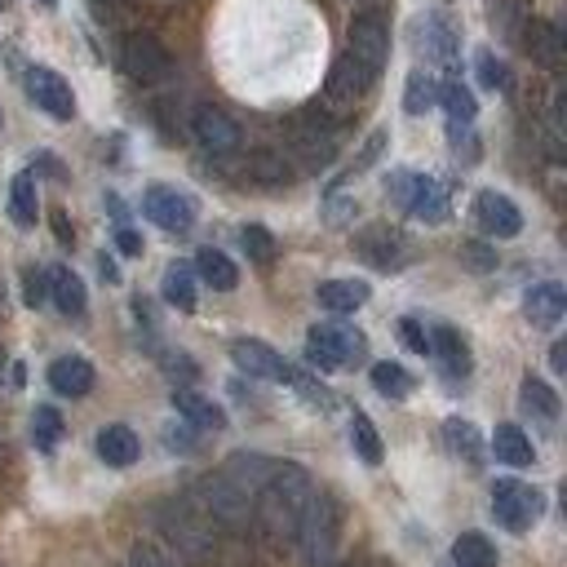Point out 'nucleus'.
Returning a JSON list of instances; mask_svg holds the SVG:
<instances>
[{"mask_svg": "<svg viewBox=\"0 0 567 567\" xmlns=\"http://www.w3.org/2000/svg\"><path fill=\"white\" fill-rule=\"evenodd\" d=\"M519 403L528 408V412H536L541 421H558V395L541 382V377H523V386H519Z\"/></svg>", "mask_w": 567, "mask_h": 567, "instance_id": "nucleus-31", "label": "nucleus"}, {"mask_svg": "<svg viewBox=\"0 0 567 567\" xmlns=\"http://www.w3.org/2000/svg\"><path fill=\"white\" fill-rule=\"evenodd\" d=\"M364 346H369L364 333H354L346 324H315L306 333V360L324 373H337L354 360H364Z\"/></svg>", "mask_w": 567, "mask_h": 567, "instance_id": "nucleus-5", "label": "nucleus"}, {"mask_svg": "<svg viewBox=\"0 0 567 567\" xmlns=\"http://www.w3.org/2000/svg\"><path fill=\"white\" fill-rule=\"evenodd\" d=\"M124 71L137 81V85H160L169 71H173V62H169V53H165V45L156 40V36H147V32H133L129 40H124Z\"/></svg>", "mask_w": 567, "mask_h": 567, "instance_id": "nucleus-8", "label": "nucleus"}, {"mask_svg": "<svg viewBox=\"0 0 567 567\" xmlns=\"http://www.w3.org/2000/svg\"><path fill=\"white\" fill-rule=\"evenodd\" d=\"M315 298H319L324 311H333V315H350V311H360V306L373 298V289H369L364 279H324L319 289H315Z\"/></svg>", "mask_w": 567, "mask_h": 567, "instance_id": "nucleus-19", "label": "nucleus"}, {"mask_svg": "<svg viewBox=\"0 0 567 567\" xmlns=\"http://www.w3.org/2000/svg\"><path fill=\"white\" fill-rule=\"evenodd\" d=\"M116 244H120V253H124V257H137V253H142V236H137V231H129V227H120V231H116Z\"/></svg>", "mask_w": 567, "mask_h": 567, "instance_id": "nucleus-45", "label": "nucleus"}, {"mask_svg": "<svg viewBox=\"0 0 567 567\" xmlns=\"http://www.w3.org/2000/svg\"><path fill=\"white\" fill-rule=\"evenodd\" d=\"M399 337H403V346H408V350H417V354H431V333H425L417 319H399Z\"/></svg>", "mask_w": 567, "mask_h": 567, "instance_id": "nucleus-42", "label": "nucleus"}, {"mask_svg": "<svg viewBox=\"0 0 567 567\" xmlns=\"http://www.w3.org/2000/svg\"><path fill=\"white\" fill-rule=\"evenodd\" d=\"M165 302L178 306V311H195V275H191V266L173 262L165 270Z\"/></svg>", "mask_w": 567, "mask_h": 567, "instance_id": "nucleus-33", "label": "nucleus"}, {"mask_svg": "<svg viewBox=\"0 0 567 567\" xmlns=\"http://www.w3.org/2000/svg\"><path fill=\"white\" fill-rule=\"evenodd\" d=\"M240 244H244V253H249L253 262H262V266L275 257V236H270L266 227H244V231H240Z\"/></svg>", "mask_w": 567, "mask_h": 567, "instance_id": "nucleus-38", "label": "nucleus"}, {"mask_svg": "<svg viewBox=\"0 0 567 567\" xmlns=\"http://www.w3.org/2000/svg\"><path fill=\"white\" fill-rule=\"evenodd\" d=\"M0 377H5V350H0Z\"/></svg>", "mask_w": 567, "mask_h": 567, "instance_id": "nucleus-48", "label": "nucleus"}, {"mask_svg": "<svg viewBox=\"0 0 567 567\" xmlns=\"http://www.w3.org/2000/svg\"><path fill=\"white\" fill-rule=\"evenodd\" d=\"M431 354H439V364H444V373L457 382V377H470V346H466V337L457 333V328H435L431 333Z\"/></svg>", "mask_w": 567, "mask_h": 567, "instance_id": "nucleus-21", "label": "nucleus"}, {"mask_svg": "<svg viewBox=\"0 0 567 567\" xmlns=\"http://www.w3.org/2000/svg\"><path fill=\"white\" fill-rule=\"evenodd\" d=\"M435 102H444V111H448V124H453V129H470V124H474V116H479V107H474V94H470L461 81H448V85H439Z\"/></svg>", "mask_w": 567, "mask_h": 567, "instance_id": "nucleus-27", "label": "nucleus"}, {"mask_svg": "<svg viewBox=\"0 0 567 567\" xmlns=\"http://www.w3.org/2000/svg\"><path fill=\"white\" fill-rule=\"evenodd\" d=\"M53 231H58V240H62V244L71 240V227H67V218H62V213H53Z\"/></svg>", "mask_w": 567, "mask_h": 567, "instance_id": "nucleus-46", "label": "nucleus"}, {"mask_svg": "<svg viewBox=\"0 0 567 567\" xmlns=\"http://www.w3.org/2000/svg\"><path fill=\"white\" fill-rule=\"evenodd\" d=\"M10 213L19 227H36V213H40V200H36V178L32 173H19L14 186H10Z\"/></svg>", "mask_w": 567, "mask_h": 567, "instance_id": "nucleus-30", "label": "nucleus"}, {"mask_svg": "<svg viewBox=\"0 0 567 567\" xmlns=\"http://www.w3.org/2000/svg\"><path fill=\"white\" fill-rule=\"evenodd\" d=\"M191 133H195V142H200L208 156H231V152H240V124H236L222 107H200V111L191 116Z\"/></svg>", "mask_w": 567, "mask_h": 567, "instance_id": "nucleus-11", "label": "nucleus"}, {"mask_svg": "<svg viewBox=\"0 0 567 567\" xmlns=\"http://www.w3.org/2000/svg\"><path fill=\"white\" fill-rule=\"evenodd\" d=\"M492 515L506 532L523 536L545 515V496L523 479H496L492 483Z\"/></svg>", "mask_w": 567, "mask_h": 567, "instance_id": "nucleus-4", "label": "nucleus"}, {"mask_svg": "<svg viewBox=\"0 0 567 567\" xmlns=\"http://www.w3.org/2000/svg\"><path fill=\"white\" fill-rule=\"evenodd\" d=\"M129 567H182V563H173L165 550H156V545H147V541H137V545L129 550Z\"/></svg>", "mask_w": 567, "mask_h": 567, "instance_id": "nucleus-40", "label": "nucleus"}, {"mask_svg": "<svg viewBox=\"0 0 567 567\" xmlns=\"http://www.w3.org/2000/svg\"><path fill=\"white\" fill-rule=\"evenodd\" d=\"M360 253H364L373 266L395 270V266L403 262V240H399L395 231H386V227H369V231L360 236Z\"/></svg>", "mask_w": 567, "mask_h": 567, "instance_id": "nucleus-24", "label": "nucleus"}, {"mask_svg": "<svg viewBox=\"0 0 567 567\" xmlns=\"http://www.w3.org/2000/svg\"><path fill=\"white\" fill-rule=\"evenodd\" d=\"M0 311H5V298H0Z\"/></svg>", "mask_w": 567, "mask_h": 567, "instance_id": "nucleus-49", "label": "nucleus"}, {"mask_svg": "<svg viewBox=\"0 0 567 567\" xmlns=\"http://www.w3.org/2000/svg\"><path fill=\"white\" fill-rule=\"evenodd\" d=\"M453 563L457 567H496V550L483 532H461L453 541Z\"/></svg>", "mask_w": 567, "mask_h": 567, "instance_id": "nucleus-29", "label": "nucleus"}, {"mask_svg": "<svg viewBox=\"0 0 567 567\" xmlns=\"http://www.w3.org/2000/svg\"><path fill=\"white\" fill-rule=\"evenodd\" d=\"M293 147L302 152V160L306 165H328L333 160V152H337V142H333V124L319 116H311L302 129H298V137H293Z\"/></svg>", "mask_w": 567, "mask_h": 567, "instance_id": "nucleus-22", "label": "nucleus"}, {"mask_svg": "<svg viewBox=\"0 0 567 567\" xmlns=\"http://www.w3.org/2000/svg\"><path fill=\"white\" fill-rule=\"evenodd\" d=\"M492 453H496V461H506V466H532V439L519 431V425H496V435H492Z\"/></svg>", "mask_w": 567, "mask_h": 567, "instance_id": "nucleus-26", "label": "nucleus"}, {"mask_svg": "<svg viewBox=\"0 0 567 567\" xmlns=\"http://www.w3.org/2000/svg\"><path fill=\"white\" fill-rule=\"evenodd\" d=\"M444 444L453 448V457H461V461H470V466H479V461H483V439H479L474 425H470V421H461V417L444 421Z\"/></svg>", "mask_w": 567, "mask_h": 567, "instance_id": "nucleus-28", "label": "nucleus"}, {"mask_svg": "<svg viewBox=\"0 0 567 567\" xmlns=\"http://www.w3.org/2000/svg\"><path fill=\"white\" fill-rule=\"evenodd\" d=\"M142 213L160 227V231H173V236H182V231H191L195 227V204H191V195H182V191H173V186H152L147 195H142Z\"/></svg>", "mask_w": 567, "mask_h": 567, "instance_id": "nucleus-10", "label": "nucleus"}, {"mask_svg": "<svg viewBox=\"0 0 567 567\" xmlns=\"http://www.w3.org/2000/svg\"><path fill=\"white\" fill-rule=\"evenodd\" d=\"M195 270H200V279L208 284V289H218V293H231L236 284H240V270H236V262H231L227 253H218V249H200V257H195Z\"/></svg>", "mask_w": 567, "mask_h": 567, "instance_id": "nucleus-25", "label": "nucleus"}, {"mask_svg": "<svg viewBox=\"0 0 567 567\" xmlns=\"http://www.w3.org/2000/svg\"><path fill=\"white\" fill-rule=\"evenodd\" d=\"M425 49H431L439 62H453V53H457V36H453V27H448L444 19H431V23H425Z\"/></svg>", "mask_w": 567, "mask_h": 567, "instance_id": "nucleus-37", "label": "nucleus"}, {"mask_svg": "<svg viewBox=\"0 0 567 567\" xmlns=\"http://www.w3.org/2000/svg\"><path fill=\"white\" fill-rule=\"evenodd\" d=\"M49 386L62 399H85L94 390V364L81 360V354H62V360L49 364Z\"/></svg>", "mask_w": 567, "mask_h": 567, "instance_id": "nucleus-16", "label": "nucleus"}, {"mask_svg": "<svg viewBox=\"0 0 567 567\" xmlns=\"http://www.w3.org/2000/svg\"><path fill=\"white\" fill-rule=\"evenodd\" d=\"M32 439H36L40 453H53V448H58V439H62V412H58V408L40 403V408L32 412Z\"/></svg>", "mask_w": 567, "mask_h": 567, "instance_id": "nucleus-35", "label": "nucleus"}, {"mask_svg": "<svg viewBox=\"0 0 567 567\" xmlns=\"http://www.w3.org/2000/svg\"><path fill=\"white\" fill-rule=\"evenodd\" d=\"M474 218H479V227H483L487 236H496V240H510V236L523 231V213H519V204H515L510 195H502V191H479V200H474Z\"/></svg>", "mask_w": 567, "mask_h": 567, "instance_id": "nucleus-13", "label": "nucleus"}, {"mask_svg": "<svg viewBox=\"0 0 567 567\" xmlns=\"http://www.w3.org/2000/svg\"><path fill=\"white\" fill-rule=\"evenodd\" d=\"M567 311V293H563V284H532L528 298H523V315L528 324L536 328H554Z\"/></svg>", "mask_w": 567, "mask_h": 567, "instance_id": "nucleus-18", "label": "nucleus"}, {"mask_svg": "<svg viewBox=\"0 0 567 567\" xmlns=\"http://www.w3.org/2000/svg\"><path fill=\"white\" fill-rule=\"evenodd\" d=\"M346 53L360 62L369 76L377 81L382 67H386V53H390V36H386V23L377 14H360L350 23V36H346Z\"/></svg>", "mask_w": 567, "mask_h": 567, "instance_id": "nucleus-7", "label": "nucleus"}, {"mask_svg": "<svg viewBox=\"0 0 567 567\" xmlns=\"http://www.w3.org/2000/svg\"><path fill=\"white\" fill-rule=\"evenodd\" d=\"M373 386H377V395H386V399H408L417 382H412V373H408L403 364L382 360V364H373Z\"/></svg>", "mask_w": 567, "mask_h": 567, "instance_id": "nucleus-34", "label": "nucleus"}, {"mask_svg": "<svg viewBox=\"0 0 567 567\" xmlns=\"http://www.w3.org/2000/svg\"><path fill=\"white\" fill-rule=\"evenodd\" d=\"M137 453H142V444H137V435L129 431V425H102L98 431V461L124 470V466L137 461Z\"/></svg>", "mask_w": 567, "mask_h": 567, "instance_id": "nucleus-23", "label": "nucleus"}, {"mask_svg": "<svg viewBox=\"0 0 567 567\" xmlns=\"http://www.w3.org/2000/svg\"><path fill=\"white\" fill-rule=\"evenodd\" d=\"M337 536H341V510L328 492H315L302 523H298V536H293L302 545L306 567H328L337 554Z\"/></svg>", "mask_w": 567, "mask_h": 567, "instance_id": "nucleus-3", "label": "nucleus"}, {"mask_svg": "<svg viewBox=\"0 0 567 567\" xmlns=\"http://www.w3.org/2000/svg\"><path fill=\"white\" fill-rule=\"evenodd\" d=\"M315 496V483L302 466L293 461H275V470L266 474V483L257 487V506H253V523L266 528L275 541H293L298 523Z\"/></svg>", "mask_w": 567, "mask_h": 567, "instance_id": "nucleus-1", "label": "nucleus"}, {"mask_svg": "<svg viewBox=\"0 0 567 567\" xmlns=\"http://www.w3.org/2000/svg\"><path fill=\"white\" fill-rule=\"evenodd\" d=\"M435 94H439L435 81L425 76V71H412L408 85H403V111H408V116H425V111L435 107Z\"/></svg>", "mask_w": 567, "mask_h": 567, "instance_id": "nucleus-36", "label": "nucleus"}, {"mask_svg": "<svg viewBox=\"0 0 567 567\" xmlns=\"http://www.w3.org/2000/svg\"><path fill=\"white\" fill-rule=\"evenodd\" d=\"M98 266H102V275H107V279H111V284H116V279H120V270H116V262H107V257H102V262H98Z\"/></svg>", "mask_w": 567, "mask_h": 567, "instance_id": "nucleus-47", "label": "nucleus"}, {"mask_svg": "<svg viewBox=\"0 0 567 567\" xmlns=\"http://www.w3.org/2000/svg\"><path fill=\"white\" fill-rule=\"evenodd\" d=\"M0 5H5V0H0Z\"/></svg>", "mask_w": 567, "mask_h": 567, "instance_id": "nucleus-50", "label": "nucleus"}, {"mask_svg": "<svg viewBox=\"0 0 567 567\" xmlns=\"http://www.w3.org/2000/svg\"><path fill=\"white\" fill-rule=\"evenodd\" d=\"M45 279H49V298H53V306H58L67 319H81L85 306H89V293H85L81 275L71 270V266H49Z\"/></svg>", "mask_w": 567, "mask_h": 567, "instance_id": "nucleus-17", "label": "nucleus"}, {"mask_svg": "<svg viewBox=\"0 0 567 567\" xmlns=\"http://www.w3.org/2000/svg\"><path fill=\"white\" fill-rule=\"evenodd\" d=\"M195 496H200V519L208 528H222V532H236V536H249L257 528L253 523V496L240 483H231L227 474L200 479Z\"/></svg>", "mask_w": 567, "mask_h": 567, "instance_id": "nucleus-2", "label": "nucleus"}, {"mask_svg": "<svg viewBox=\"0 0 567 567\" xmlns=\"http://www.w3.org/2000/svg\"><path fill=\"white\" fill-rule=\"evenodd\" d=\"M386 191H390V195L412 213L417 222L439 227V222L448 218V191H444L435 178H425V173H408V169H399V173H390Z\"/></svg>", "mask_w": 567, "mask_h": 567, "instance_id": "nucleus-6", "label": "nucleus"}, {"mask_svg": "<svg viewBox=\"0 0 567 567\" xmlns=\"http://www.w3.org/2000/svg\"><path fill=\"white\" fill-rule=\"evenodd\" d=\"M479 81H483L487 89H506V85H510V71H506L502 58H492V53L483 49V53H479Z\"/></svg>", "mask_w": 567, "mask_h": 567, "instance_id": "nucleus-39", "label": "nucleus"}, {"mask_svg": "<svg viewBox=\"0 0 567 567\" xmlns=\"http://www.w3.org/2000/svg\"><path fill=\"white\" fill-rule=\"evenodd\" d=\"M369 89H373V76H369V71H364L360 62H354L350 53H341V58L333 62V71H328L324 98H328V102H341V107H350V102H360Z\"/></svg>", "mask_w": 567, "mask_h": 567, "instance_id": "nucleus-15", "label": "nucleus"}, {"mask_svg": "<svg viewBox=\"0 0 567 567\" xmlns=\"http://www.w3.org/2000/svg\"><path fill=\"white\" fill-rule=\"evenodd\" d=\"M382 147H386V129H377V133L364 142V152H360V160H354V169H369V165L382 156Z\"/></svg>", "mask_w": 567, "mask_h": 567, "instance_id": "nucleus-44", "label": "nucleus"}, {"mask_svg": "<svg viewBox=\"0 0 567 567\" xmlns=\"http://www.w3.org/2000/svg\"><path fill=\"white\" fill-rule=\"evenodd\" d=\"M160 532L169 536V545L186 558V563H213V528L200 515H165Z\"/></svg>", "mask_w": 567, "mask_h": 567, "instance_id": "nucleus-9", "label": "nucleus"}, {"mask_svg": "<svg viewBox=\"0 0 567 567\" xmlns=\"http://www.w3.org/2000/svg\"><path fill=\"white\" fill-rule=\"evenodd\" d=\"M231 360H236V369L240 373H249V377H257V382H289V364H284V354H275L266 341H257V337H240L236 346H231Z\"/></svg>", "mask_w": 567, "mask_h": 567, "instance_id": "nucleus-12", "label": "nucleus"}, {"mask_svg": "<svg viewBox=\"0 0 567 567\" xmlns=\"http://www.w3.org/2000/svg\"><path fill=\"white\" fill-rule=\"evenodd\" d=\"M173 412L195 431H227V412L195 390H173Z\"/></svg>", "mask_w": 567, "mask_h": 567, "instance_id": "nucleus-20", "label": "nucleus"}, {"mask_svg": "<svg viewBox=\"0 0 567 567\" xmlns=\"http://www.w3.org/2000/svg\"><path fill=\"white\" fill-rule=\"evenodd\" d=\"M45 298H49V279H45L36 266H27V270H23V302L36 311Z\"/></svg>", "mask_w": 567, "mask_h": 567, "instance_id": "nucleus-41", "label": "nucleus"}, {"mask_svg": "<svg viewBox=\"0 0 567 567\" xmlns=\"http://www.w3.org/2000/svg\"><path fill=\"white\" fill-rule=\"evenodd\" d=\"M461 257H466L474 270H492V266H496V253H492L487 244H466V249H461Z\"/></svg>", "mask_w": 567, "mask_h": 567, "instance_id": "nucleus-43", "label": "nucleus"}, {"mask_svg": "<svg viewBox=\"0 0 567 567\" xmlns=\"http://www.w3.org/2000/svg\"><path fill=\"white\" fill-rule=\"evenodd\" d=\"M350 444H354V453H360V461H369V466H382V435H377V425L364 417V412H354L350 417Z\"/></svg>", "mask_w": 567, "mask_h": 567, "instance_id": "nucleus-32", "label": "nucleus"}, {"mask_svg": "<svg viewBox=\"0 0 567 567\" xmlns=\"http://www.w3.org/2000/svg\"><path fill=\"white\" fill-rule=\"evenodd\" d=\"M27 89H32L36 107H45L53 120H71V116H76V94H71V85L58 76V71L32 67L27 71Z\"/></svg>", "mask_w": 567, "mask_h": 567, "instance_id": "nucleus-14", "label": "nucleus"}]
</instances>
